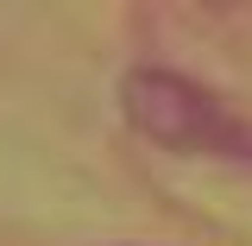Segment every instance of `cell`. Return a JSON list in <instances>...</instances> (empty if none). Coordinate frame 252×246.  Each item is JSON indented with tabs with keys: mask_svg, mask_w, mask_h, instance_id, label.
Masks as SVG:
<instances>
[{
	"mask_svg": "<svg viewBox=\"0 0 252 246\" xmlns=\"http://www.w3.org/2000/svg\"><path fill=\"white\" fill-rule=\"evenodd\" d=\"M120 114L164 152H246V126L227 114V101L164 63H139L120 76Z\"/></svg>",
	"mask_w": 252,
	"mask_h": 246,
	"instance_id": "6da1fadb",
	"label": "cell"
}]
</instances>
